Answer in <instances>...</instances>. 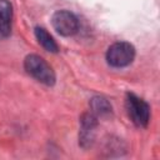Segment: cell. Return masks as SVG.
<instances>
[{"label": "cell", "mask_w": 160, "mask_h": 160, "mask_svg": "<svg viewBox=\"0 0 160 160\" xmlns=\"http://www.w3.org/2000/svg\"><path fill=\"white\" fill-rule=\"evenodd\" d=\"M90 109L91 112L99 116H108L112 111V106L110 101L104 96H94L90 100Z\"/></svg>", "instance_id": "obj_8"}, {"label": "cell", "mask_w": 160, "mask_h": 160, "mask_svg": "<svg viewBox=\"0 0 160 160\" xmlns=\"http://www.w3.org/2000/svg\"><path fill=\"white\" fill-rule=\"evenodd\" d=\"M24 68L29 75L36 79L39 82L51 86L55 84L56 76L52 68L46 62L45 59L36 54H30L24 60Z\"/></svg>", "instance_id": "obj_1"}, {"label": "cell", "mask_w": 160, "mask_h": 160, "mask_svg": "<svg viewBox=\"0 0 160 160\" xmlns=\"http://www.w3.org/2000/svg\"><path fill=\"white\" fill-rule=\"evenodd\" d=\"M135 48L126 41L114 42L106 51V61L112 68H125L132 62Z\"/></svg>", "instance_id": "obj_3"}, {"label": "cell", "mask_w": 160, "mask_h": 160, "mask_svg": "<svg viewBox=\"0 0 160 160\" xmlns=\"http://www.w3.org/2000/svg\"><path fill=\"white\" fill-rule=\"evenodd\" d=\"M99 118L91 111L84 112L80 116V134H79V144L81 148L88 149L92 145L95 139V129L98 128Z\"/></svg>", "instance_id": "obj_5"}, {"label": "cell", "mask_w": 160, "mask_h": 160, "mask_svg": "<svg viewBox=\"0 0 160 160\" xmlns=\"http://www.w3.org/2000/svg\"><path fill=\"white\" fill-rule=\"evenodd\" d=\"M35 38L38 40V42L46 50L50 52H58L59 51V46L56 44V41L54 40V38L48 32L46 29L41 28V26H36L35 30Z\"/></svg>", "instance_id": "obj_7"}, {"label": "cell", "mask_w": 160, "mask_h": 160, "mask_svg": "<svg viewBox=\"0 0 160 160\" xmlns=\"http://www.w3.org/2000/svg\"><path fill=\"white\" fill-rule=\"evenodd\" d=\"M12 6L8 0H0V39H5L11 32Z\"/></svg>", "instance_id": "obj_6"}, {"label": "cell", "mask_w": 160, "mask_h": 160, "mask_svg": "<svg viewBox=\"0 0 160 160\" xmlns=\"http://www.w3.org/2000/svg\"><path fill=\"white\" fill-rule=\"evenodd\" d=\"M125 106L130 120L138 128H146L150 121V106L141 98L132 92H128L125 98Z\"/></svg>", "instance_id": "obj_2"}, {"label": "cell", "mask_w": 160, "mask_h": 160, "mask_svg": "<svg viewBox=\"0 0 160 160\" xmlns=\"http://www.w3.org/2000/svg\"><path fill=\"white\" fill-rule=\"evenodd\" d=\"M52 28L62 36H72L79 30V20L71 11L59 10L51 18Z\"/></svg>", "instance_id": "obj_4"}]
</instances>
